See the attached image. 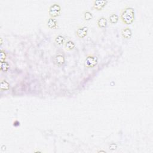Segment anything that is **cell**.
<instances>
[{"label": "cell", "instance_id": "cell-1", "mask_svg": "<svg viewBox=\"0 0 153 153\" xmlns=\"http://www.w3.org/2000/svg\"><path fill=\"white\" fill-rule=\"evenodd\" d=\"M135 10L130 6H126L120 14V19L125 25H131L135 21Z\"/></svg>", "mask_w": 153, "mask_h": 153}, {"label": "cell", "instance_id": "cell-2", "mask_svg": "<svg viewBox=\"0 0 153 153\" xmlns=\"http://www.w3.org/2000/svg\"><path fill=\"white\" fill-rule=\"evenodd\" d=\"M62 8L58 3H53L48 9V14L50 17L56 18L59 17L61 14Z\"/></svg>", "mask_w": 153, "mask_h": 153}, {"label": "cell", "instance_id": "cell-3", "mask_svg": "<svg viewBox=\"0 0 153 153\" xmlns=\"http://www.w3.org/2000/svg\"><path fill=\"white\" fill-rule=\"evenodd\" d=\"M98 58L96 55L90 54L86 56L84 61V66L88 68H93L97 66Z\"/></svg>", "mask_w": 153, "mask_h": 153}, {"label": "cell", "instance_id": "cell-4", "mask_svg": "<svg viewBox=\"0 0 153 153\" xmlns=\"http://www.w3.org/2000/svg\"><path fill=\"white\" fill-rule=\"evenodd\" d=\"M108 3L106 0H95L92 3V9L96 11H102Z\"/></svg>", "mask_w": 153, "mask_h": 153}, {"label": "cell", "instance_id": "cell-5", "mask_svg": "<svg viewBox=\"0 0 153 153\" xmlns=\"http://www.w3.org/2000/svg\"><path fill=\"white\" fill-rule=\"evenodd\" d=\"M53 62L58 67L62 66L65 63V58L61 53H57L53 57Z\"/></svg>", "mask_w": 153, "mask_h": 153}, {"label": "cell", "instance_id": "cell-6", "mask_svg": "<svg viewBox=\"0 0 153 153\" xmlns=\"http://www.w3.org/2000/svg\"><path fill=\"white\" fill-rule=\"evenodd\" d=\"M88 32L89 28L87 26L81 25L77 28L76 34L79 38H84L88 35Z\"/></svg>", "mask_w": 153, "mask_h": 153}, {"label": "cell", "instance_id": "cell-7", "mask_svg": "<svg viewBox=\"0 0 153 153\" xmlns=\"http://www.w3.org/2000/svg\"><path fill=\"white\" fill-rule=\"evenodd\" d=\"M46 26L50 29H55L58 28V22L55 18L49 17L46 22Z\"/></svg>", "mask_w": 153, "mask_h": 153}, {"label": "cell", "instance_id": "cell-8", "mask_svg": "<svg viewBox=\"0 0 153 153\" xmlns=\"http://www.w3.org/2000/svg\"><path fill=\"white\" fill-rule=\"evenodd\" d=\"M97 26L100 29H104L106 28L108 25V20L105 17L102 16L99 17L96 22Z\"/></svg>", "mask_w": 153, "mask_h": 153}, {"label": "cell", "instance_id": "cell-9", "mask_svg": "<svg viewBox=\"0 0 153 153\" xmlns=\"http://www.w3.org/2000/svg\"><path fill=\"white\" fill-rule=\"evenodd\" d=\"M121 35L124 39H130L132 36V32L129 27H126L122 30Z\"/></svg>", "mask_w": 153, "mask_h": 153}, {"label": "cell", "instance_id": "cell-10", "mask_svg": "<svg viewBox=\"0 0 153 153\" xmlns=\"http://www.w3.org/2000/svg\"><path fill=\"white\" fill-rule=\"evenodd\" d=\"M82 17H83L84 21L89 22L94 18V15H93V13L90 11L85 10L83 13Z\"/></svg>", "mask_w": 153, "mask_h": 153}, {"label": "cell", "instance_id": "cell-11", "mask_svg": "<svg viewBox=\"0 0 153 153\" xmlns=\"http://www.w3.org/2000/svg\"><path fill=\"white\" fill-rule=\"evenodd\" d=\"M65 49L67 51H72L75 48V43L71 39H68L65 43Z\"/></svg>", "mask_w": 153, "mask_h": 153}, {"label": "cell", "instance_id": "cell-12", "mask_svg": "<svg viewBox=\"0 0 153 153\" xmlns=\"http://www.w3.org/2000/svg\"><path fill=\"white\" fill-rule=\"evenodd\" d=\"M54 39H55V42L58 45H65V43L66 42L65 38L64 37V36L61 34L56 35L54 38Z\"/></svg>", "mask_w": 153, "mask_h": 153}, {"label": "cell", "instance_id": "cell-13", "mask_svg": "<svg viewBox=\"0 0 153 153\" xmlns=\"http://www.w3.org/2000/svg\"><path fill=\"white\" fill-rule=\"evenodd\" d=\"M109 22L111 25H116L119 21V16L114 13H112L109 16Z\"/></svg>", "mask_w": 153, "mask_h": 153}, {"label": "cell", "instance_id": "cell-14", "mask_svg": "<svg viewBox=\"0 0 153 153\" xmlns=\"http://www.w3.org/2000/svg\"><path fill=\"white\" fill-rule=\"evenodd\" d=\"M10 84L5 80L1 79L0 82V90L1 91H7L10 90Z\"/></svg>", "mask_w": 153, "mask_h": 153}, {"label": "cell", "instance_id": "cell-15", "mask_svg": "<svg viewBox=\"0 0 153 153\" xmlns=\"http://www.w3.org/2000/svg\"><path fill=\"white\" fill-rule=\"evenodd\" d=\"M10 68V64L7 62H4L1 63V71L2 72H7Z\"/></svg>", "mask_w": 153, "mask_h": 153}, {"label": "cell", "instance_id": "cell-16", "mask_svg": "<svg viewBox=\"0 0 153 153\" xmlns=\"http://www.w3.org/2000/svg\"><path fill=\"white\" fill-rule=\"evenodd\" d=\"M7 58V53L5 50L1 49V52H0V61L1 62H4L5 61Z\"/></svg>", "mask_w": 153, "mask_h": 153}, {"label": "cell", "instance_id": "cell-17", "mask_svg": "<svg viewBox=\"0 0 153 153\" xmlns=\"http://www.w3.org/2000/svg\"><path fill=\"white\" fill-rule=\"evenodd\" d=\"M117 148V145L116 144H111L109 146V149L110 150H115Z\"/></svg>", "mask_w": 153, "mask_h": 153}, {"label": "cell", "instance_id": "cell-18", "mask_svg": "<svg viewBox=\"0 0 153 153\" xmlns=\"http://www.w3.org/2000/svg\"><path fill=\"white\" fill-rule=\"evenodd\" d=\"M98 152H106L105 151H102V150H100V151H98Z\"/></svg>", "mask_w": 153, "mask_h": 153}, {"label": "cell", "instance_id": "cell-19", "mask_svg": "<svg viewBox=\"0 0 153 153\" xmlns=\"http://www.w3.org/2000/svg\"><path fill=\"white\" fill-rule=\"evenodd\" d=\"M1 45H2V44H3V39H2V38H1Z\"/></svg>", "mask_w": 153, "mask_h": 153}]
</instances>
